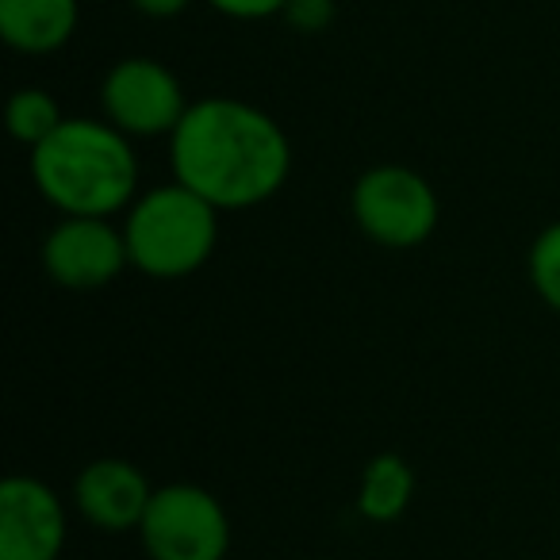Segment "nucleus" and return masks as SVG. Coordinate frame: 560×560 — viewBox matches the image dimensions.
<instances>
[{"label": "nucleus", "instance_id": "14", "mask_svg": "<svg viewBox=\"0 0 560 560\" xmlns=\"http://www.w3.org/2000/svg\"><path fill=\"white\" fill-rule=\"evenodd\" d=\"M338 16V0H289L280 20L300 35H319L335 24Z\"/></svg>", "mask_w": 560, "mask_h": 560}, {"label": "nucleus", "instance_id": "13", "mask_svg": "<svg viewBox=\"0 0 560 560\" xmlns=\"http://www.w3.org/2000/svg\"><path fill=\"white\" fill-rule=\"evenodd\" d=\"M526 272H529V284H534L537 300L560 315V219H552L549 226L537 231L534 246H529V257H526Z\"/></svg>", "mask_w": 560, "mask_h": 560}, {"label": "nucleus", "instance_id": "12", "mask_svg": "<svg viewBox=\"0 0 560 560\" xmlns=\"http://www.w3.org/2000/svg\"><path fill=\"white\" fill-rule=\"evenodd\" d=\"M62 104H58L55 93H47V89H20V93H12L9 101V131L12 139L20 142V147L35 150L39 142H47L50 135L62 127Z\"/></svg>", "mask_w": 560, "mask_h": 560}, {"label": "nucleus", "instance_id": "4", "mask_svg": "<svg viewBox=\"0 0 560 560\" xmlns=\"http://www.w3.org/2000/svg\"><path fill=\"white\" fill-rule=\"evenodd\" d=\"M350 215L358 231L376 246L415 249L438 231L442 203H438L434 185L419 170L384 162L353 180Z\"/></svg>", "mask_w": 560, "mask_h": 560}, {"label": "nucleus", "instance_id": "10", "mask_svg": "<svg viewBox=\"0 0 560 560\" xmlns=\"http://www.w3.org/2000/svg\"><path fill=\"white\" fill-rule=\"evenodd\" d=\"M81 0H0V39L16 55H58L78 35Z\"/></svg>", "mask_w": 560, "mask_h": 560}, {"label": "nucleus", "instance_id": "7", "mask_svg": "<svg viewBox=\"0 0 560 560\" xmlns=\"http://www.w3.org/2000/svg\"><path fill=\"white\" fill-rule=\"evenodd\" d=\"M43 269L66 292H101L131 269L124 226L101 215H62L43 238Z\"/></svg>", "mask_w": 560, "mask_h": 560}, {"label": "nucleus", "instance_id": "3", "mask_svg": "<svg viewBox=\"0 0 560 560\" xmlns=\"http://www.w3.org/2000/svg\"><path fill=\"white\" fill-rule=\"evenodd\" d=\"M219 215L223 211L180 180L142 188L119 223L131 269L154 280H185L200 272L219 246Z\"/></svg>", "mask_w": 560, "mask_h": 560}, {"label": "nucleus", "instance_id": "11", "mask_svg": "<svg viewBox=\"0 0 560 560\" xmlns=\"http://www.w3.org/2000/svg\"><path fill=\"white\" fill-rule=\"evenodd\" d=\"M415 499V468L407 457L399 453H376V457L365 460L358 480V495H353V506L365 522H376V526H388V522L404 518L407 506Z\"/></svg>", "mask_w": 560, "mask_h": 560}, {"label": "nucleus", "instance_id": "9", "mask_svg": "<svg viewBox=\"0 0 560 560\" xmlns=\"http://www.w3.org/2000/svg\"><path fill=\"white\" fill-rule=\"evenodd\" d=\"M154 499V483L139 465L124 457L89 460L70 491L73 511L101 534H139L142 514Z\"/></svg>", "mask_w": 560, "mask_h": 560}, {"label": "nucleus", "instance_id": "5", "mask_svg": "<svg viewBox=\"0 0 560 560\" xmlns=\"http://www.w3.org/2000/svg\"><path fill=\"white\" fill-rule=\"evenodd\" d=\"M135 537L147 560H226L231 514L215 491L173 480L154 488V499Z\"/></svg>", "mask_w": 560, "mask_h": 560}, {"label": "nucleus", "instance_id": "16", "mask_svg": "<svg viewBox=\"0 0 560 560\" xmlns=\"http://www.w3.org/2000/svg\"><path fill=\"white\" fill-rule=\"evenodd\" d=\"M188 4H192V0H131V9L150 20H173V16H180Z\"/></svg>", "mask_w": 560, "mask_h": 560}, {"label": "nucleus", "instance_id": "6", "mask_svg": "<svg viewBox=\"0 0 560 560\" xmlns=\"http://www.w3.org/2000/svg\"><path fill=\"white\" fill-rule=\"evenodd\" d=\"M180 78L158 58H119L101 81V108L127 139H170L188 112Z\"/></svg>", "mask_w": 560, "mask_h": 560}, {"label": "nucleus", "instance_id": "8", "mask_svg": "<svg viewBox=\"0 0 560 560\" xmlns=\"http://www.w3.org/2000/svg\"><path fill=\"white\" fill-rule=\"evenodd\" d=\"M70 511L47 480L12 472L0 483V560H62Z\"/></svg>", "mask_w": 560, "mask_h": 560}, {"label": "nucleus", "instance_id": "15", "mask_svg": "<svg viewBox=\"0 0 560 560\" xmlns=\"http://www.w3.org/2000/svg\"><path fill=\"white\" fill-rule=\"evenodd\" d=\"M211 9L226 20H242V24H254V20H272L284 12L289 0H208Z\"/></svg>", "mask_w": 560, "mask_h": 560}, {"label": "nucleus", "instance_id": "2", "mask_svg": "<svg viewBox=\"0 0 560 560\" xmlns=\"http://www.w3.org/2000/svg\"><path fill=\"white\" fill-rule=\"evenodd\" d=\"M131 142L108 119L66 116L62 127L32 150L35 188L58 215H124L142 192Z\"/></svg>", "mask_w": 560, "mask_h": 560}, {"label": "nucleus", "instance_id": "1", "mask_svg": "<svg viewBox=\"0 0 560 560\" xmlns=\"http://www.w3.org/2000/svg\"><path fill=\"white\" fill-rule=\"evenodd\" d=\"M173 180L219 211H249L269 203L292 173V142L284 127L238 96L192 101L170 135Z\"/></svg>", "mask_w": 560, "mask_h": 560}]
</instances>
